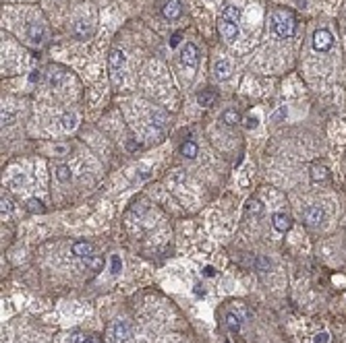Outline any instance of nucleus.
<instances>
[{
	"instance_id": "obj_1",
	"label": "nucleus",
	"mask_w": 346,
	"mask_h": 343,
	"mask_svg": "<svg viewBox=\"0 0 346 343\" xmlns=\"http://www.w3.org/2000/svg\"><path fill=\"white\" fill-rule=\"evenodd\" d=\"M270 27L278 37H290L294 33V17L286 11H274L270 17Z\"/></svg>"
},
{
	"instance_id": "obj_2",
	"label": "nucleus",
	"mask_w": 346,
	"mask_h": 343,
	"mask_svg": "<svg viewBox=\"0 0 346 343\" xmlns=\"http://www.w3.org/2000/svg\"><path fill=\"white\" fill-rule=\"evenodd\" d=\"M128 337H131V327H128L126 320H114L108 327V339L112 343H125Z\"/></svg>"
},
{
	"instance_id": "obj_3",
	"label": "nucleus",
	"mask_w": 346,
	"mask_h": 343,
	"mask_svg": "<svg viewBox=\"0 0 346 343\" xmlns=\"http://www.w3.org/2000/svg\"><path fill=\"white\" fill-rule=\"evenodd\" d=\"M334 46V35L328 31V29H317L313 33V48L317 52H328V50Z\"/></svg>"
},
{
	"instance_id": "obj_4",
	"label": "nucleus",
	"mask_w": 346,
	"mask_h": 343,
	"mask_svg": "<svg viewBox=\"0 0 346 343\" xmlns=\"http://www.w3.org/2000/svg\"><path fill=\"white\" fill-rule=\"evenodd\" d=\"M325 219V213H323V209L317 207V205H309V207H305L303 209V221L307 226H319L321 221Z\"/></svg>"
},
{
	"instance_id": "obj_5",
	"label": "nucleus",
	"mask_w": 346,
	"mask_h": 343,
	"mask_svg": "<svg viewBox=\"0 0 346 343\" xmlns=\"http://www.w3.org/2000/svg\"><path fill=\"white\" fill-rule=\"evenodd\" d=\"M108 62H110L112 81L118 85V83H121V79H118V73H121L123 66H125V54L121 52V50H112V52H110V58H108Z\"/></svg>"
},
{
	"instance_id": "obj_6",
	"label": "nucleus",
	"mask_w": 346,
	"mask_h": 343,
	"mask_svg": "<svg viewBox=\"0 0 346 343\" xmlns=\"http://www.w3.org/2000/svg\"><path fill=\"white\" fill-rule=\"evenodd\" d=\"M181 56H183V64H187L189 68H195L197 62H199V50H197L195 44H185Z\"/></svg>"
},
{
	"instance_id": "obj_7",
	"label": "nucleus",
	"mask_w": 346,
	"mask_h": 343,
	"mask_svg": "<svg viewBox=\"0 0 346 343\" xmlns=\"http://www.w3.org/2000/svg\"><path fill=\"white\" fill-rule=\"evenodd\" d=\"M220 35L226 39V42H234L239 37V23L226 21V19H220Z\"/></svg>"
},
{
	"instance_id": "obj_8",
	"label": "nucleus",
	"mask_w": 346,
	"mask_h": 343,
	"mask_svg": "<svg viewBox=\"0 0 346 343\" xmlns=\"http://www.w3.org/2000/svg\"><path fill=\"white\" fill-rule=\"evenodd\" d=\"M25 35H27L29 42H31V44H37V46L44 44V39H46V31H44L42 23H29Z\"/></svg>"
},
{
	"instance_id": "obj_9",
	"label": "nucleus",
	"mask_w": 346,
	"mask_h": 343,
	"mask_svg": "<svg viewBox=\"0 0 346 343\" xmlns=\"http://www.w3.org/2000/svg\"><path fill=\"white\" fill-rule=\"evenodd\" d=\"M71 252L79 258H92L94 257V244L92 242H85V240H77L71 246Z\"/></svg>"
},
{
	"instance_id": "obj_10",
	"label": "nucleus",
	"mask_w": 346,
	"mask_h": 343,
	"mask_svg": "<svg viewBox=\"0 0 346 343\" xmlns=\"http://www.w3.org/2000/svg\"><path fill=\"white\" fill-rule=\"evenodd\" d=\"M272 226H274V229H276V231H280V234H284V231H288V229H290L292 221H290V217L286 215V213L278 211V213H274V217H272Z\"/></svg>"
},
{
	"instance_id": "obj_11",
	"label": "nucleus",
	"mask_w": 346,
	"mask_h": 343,
	"mask_svg": "<svg viewBox=\"0 0 346 343\" xmlns=\"http://www.w3.org/2000/svg\"><path fill=\"white\" fill-rule=\"evenodd\" d=\"M162 13H164V17L166 19H179L181 17V13H183V6H181V0H168V2L164 4V8H162Z\"/></svg>"
},
{
	"instance_id": "obj_12",
	"label": "nucleus",
	"mask_w": 346,
	"mask_h": 343,
	"mask_svg": "<svg viewBox=\"0 0 346 343\" xmlns=\"http://www.w3.org/2000/svg\"><path fill=\"white\" fill-rule=\"evenodd\" d=\"M214 73L218 79H228L230 73H232V68H230V62L226 58H220V60H216V64H214Z\"/></svg>"
},
{
	"instance_id": "obj_13",
	"label": "nucleus",
	"mask_w": 346,
	"mask_h": 343,
	"mask_svg": "<svg viewBox=\"0 0 346 343\" xmlns=\"http://www.w3.org/2000/svg\"><path fill=\"white\" fill-rule=\"evenodd\" d=\"M222 19H226V21H232V23H239V19H241V8L234 6V4H226L224 11H222Z\"/></svg>"
},
{
	"instance_id": "obj_14",
	"label": "nucleus",
	"mask_w": 346,
	"mask_h": 343,
	"mask_svg": "<svg viewBox=\"0 0 346 343\" xmlns=\"http://www.w3.org/2000/svg\"><path fill=\"white\" fill-rule=\"evenodd\" d=\"M328 168L325 166H317L315 164L313 168H311V178H313V182H323V180H328Z\"/></svg>"
},
{
	"instance_id": "obj_15",
	"label": "nucleus",
	"mask_w": 346,
	"mask_h": 343,
	"mask_svg": "<svg viewBox=\"0 0 346 343\" xmlns=\"http://www.w3.org/2000/svg\"><path fill=\"white\" fill-rule=\"evenodd\" d=\"M54 174H56V178L61 180V182H71V178H73V172H71V168H68V166H64V164L56 166Z\"/></svg>"
},
{
	"instance_id": "obj_16",
	"label": "nucleus",
	"mask_w": 346,
	"mask_h": 343,
	"mask_svg": "<svg viewBox=\"0 0 346 343\" xmlns=\"http://www.w3.org/2000/svg\"><path fill=\"white\" fill-rule=\"evenodd\" d=\"M181 153H183L185 157L193 159V157H197V153H199V149H197V145L193 143V141H185V143L181 145Z\"/></svg>"
},
{
	"instance_id": "obj_17",
	"label": "nucleus",
	"mask_w": 346,
	"mask_h": 343,
	"mask_svg": "<svg viewBox=\"0 0 346 343\" xmlns=\"http://www.w3.org/2000/svg\"><path fill=\"white\" fill-rule=\"evenodd\" d=\"M239 120H241V114L236 112V110H226V112L222 114V122L228 124V126H234Z\"/></svg>"
},
{
	"instance_id": "obj_18",
	"label": "nucleus",
	"mask_w": 346,
	"mask_h": 343,
	"mask_svg": "<svg viewBox=\"0 0 346 343\" xmlns=\"http://www.w3.org/2000/svg\"><path fill=\"white\" fill-rule=\"evenodd\" d=\"M61 122H63V128H64V130H73V128L77 126V116L71 114V112H66V114H63Z\"/></svg>"
},
{
	"instance_id": "obj_19",
	"label": "nucleus",
	"mask_w": 346,
	"mask_h": 343,
	"mask_svg": "<svg viewBox=\"0 0 346 343\" xmlns=\"http://www.w3.org/2000/svg\"><path fill=\"white\" fill-rule=\"evenodd\" d=\"M226 325H228V329H230L232 333H236V331L241 329V316L234 314V312H230V314L226 316Z\"/></svg>"
},
{
	"instance_id": "obj_20",
	"label": "nucleus",
	"mask_w": 346,
	"mask_h": 343,
	"mask_svg": "<svg viewBox=\"0 0 346 343\" xmlns=\"http://www.w3.org/2000/svg\"><path fill=\"white\" fill-rule=\"evenodd\" d=\"M75 35L77 37H87V35H92V29H87L85 21H77L75 23Z\"/></svg>"
},
{
	"instance_id": "obj_21",
	"label": "nucleus",
	"mask_w": 346,
	"mask_h": 343,
	"mask_svg": "<svg viewBox=\"0 0 346 343\" xmlns=\"http://www.w3.org/2000/svg\"><path fill=\"white\" fill-rule=\"evenodd\" d=\"M27 209L31 211V213H44V205H42V200H37V199H29V203H27Z\"/></svg>"
},
{
	"instance_id": "obj_22",
	"label": "nucleus",
	"mask_w": 346,
	"mask_h": 343,
	"mask_svg": "<svg viewBox=\"0 0 346 343\" xmlns=\"http://www.w3.org/2000/svg\"><path fill=\"white\" fill-rule=\"evenodd\" d=\"M247 211H249V213H253V215H259L261 211H263V205H261V200H257V199L249 200V205H247Z\"/></svg>"
},
{
	"instance_id": "obj_23",
	"label": "nucleus",
	"mask_w": 346,
	"mask_h": 343,
	"mask_svg": "<svg viewBox=\"0 0 346 343\" xmlns=\"http://www.w3.org/2000/svg\"><path fill=\"white\" fill-rule=\"evenodd\" d=\"M214 99H216V95L214 93H199L197 95V102H199V106H212L214 104Z\"/></svg>"
},
{
	"instance_id": "obj_24",
	"label": "nucleus",
	"mask_w": 346,
	"mask_h": 343,
	"mask_svg": "<svg viewBox=\"0 0 346 343\" xmlns=\"http://www.w3.org/2000/svg\"><path fill=\"white\" fill-rule=\"evenodd\" d=\"M11 209H13L11 199H6V197L0 199V211H2V215H8V213H11Z\"/></svg>"
},
{
	"instance_id": "obj_25",
	"label": "nucleus",
	"mask_w": 346,
	"mask_h": 343,
	"mask_svg": "<svg viewBox=\"0 0 346 343\" xmlns=\"http://www.w3.org/2000/svg\"><path fill=\"white\" fill-rule=\"evenodd\" d=\"M257 267H259V271H270L272 263H270L268 258H263V257H259V258H257Z\"/></svg>"
},
{
	"instance_id": "obj_26",
	"label": "nucleus",
	"mask_w": 346,
	"mask_h": 343,
	"mask_svg": "<svg viewBox=\"0 0 346 343\" xmlns=\"http://www.w3.org/2000/svg\"><path fill=\"white\" fill-rule=\"evenodd\" d=\"M255 126H257V118H255V116H247V118H245V128L251 130V128H255Z\"/></svg>"
},
{
	"instance_id": "obj_27",
	"label": "nucleus",
	"mask_w": 346,
	"mask_h": 343,
	"mask_svg": "<svg viewBox=\"0 0 346 343\" xmlns=\"http://www.w3.org/2000/svg\"><path fill=\"white\" fill-rule=\"evenodd\" d=\"M328 341H330L328 333H317V335H315V343H328Z\"/></svg>"
},
{
	"instance_id": "obj_28",
	"label": "nucleus",
	"mask_w": 346,
	"mask_h": 343,
	"mask_svg": "<svg viewBox=\"0 0 346 343\" xmlns=\"http://www.w3.org/2000/svg\"><path fill=\"white\" fill-rule=\"evenodd\" d=\"M121 267H123V265H121V258H118V257H112V273H114V275L118 273V271H121Z\"/></svg>"
},
{
	"instance_id": "obj_29",
	"label": "nucleus",
	"mask_w": 346,
	"mask_h": 343,
	"mask_svg": "<svg viewBox=\"0 0 346 343\" xmlns=\"http://www.w3.org/2000/svg\"><path fill=\"white\" fill-rule=\"evenodd\" d=\"M85 335H81V333H73L71 335V343H85Z\"/></svg>"
},
{
	"instance_id": "obj_30",
	"label": "nucleus",
	"mask_w": 346,
	"mask_h": 343,
	"mask_svg": "<svg viewBox=\"0 0 346 343\" xmlns=\"http://www.w3.org/2000/svg\"><path fill=\"white\" fill-rule=\"evenodd\" d=\"M50 83H52V87H58V85H61V73H52V75H50Z\"/></svg>"
},
{
	"instance_id": "obj_31",
	"label": "nucleus",
	"mask_w": 346,
	"mask_h": 343,
	"mask_svg": "<svg viewBox=\"0 0 346 343\" xmlns=\"http://www.w3.org/2000/svg\"><path fill=\"white\" fill-rule=\"evenodd\" d=\"M102 265H104V263H102L100 258H94V257L90 258V267H92V269H95V271H97V269H100Z\"/></svg>"
},
{
	"instance_id": "obj_32",
	"label": "nucleus",
	"mask_w": 346,
	"mask_h": 343,
	"mask_svg": "<svg viewBox=\"0 0 346 343\" xmlns=\"http://www.w3.org/2000/svg\"><path fill=\"white\" fill-rule=\"evenodd\" d=\"M179 42H181V33H174V35H172V39H170V46H172V48H176V46H179Z\"/></svg>"
},
{
	"instance_id": "obj_33",
	"label": "nucleus",
	"mask_w": 346,
	"mask_h": 343,
	"mask_svg": "<svg viewBox=\"0 0 346 343\" xmlns=\"http://www.w3.org/2000/svg\"><path fill=\"white\" fill-rule=\"evenodd\" d=\"M282 116H286V108H280V110H278V112H276V114H274V120H276V122H278V120H280Z\"/></svg>"
},
{
	"instance_id": "obj_34",
	"label": "nucleus",
	"mask_w": 346,
	"mask_h": 343,
	"mask_svg": "<svg viewBox=\"0 0 346 343\" xmlns=\"http://www.w3.org/2000/svg\"><path fill=\"white\" fill-rule=\"evenodd\" d=\"M214 273H216L214 267H205V275H207V277H214Z\"/></svg>"
},
{
	"instance_id": "obj_35",
	"label": "nucleus",
	"mask_w": 346,
	"mask_h": 343,
	"mask_svg": "<svg viewBox=\"0 0 346 343\" xmlns=\"http://www.w3.org/2000/svg\"><path fill=\"white\" fill-rule=\"evenodd\" d=\"M85 343H102V341L97 339V337H87V339H85Z\"/></svg>"
}]
</instances>
